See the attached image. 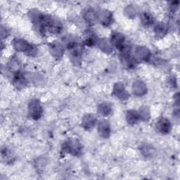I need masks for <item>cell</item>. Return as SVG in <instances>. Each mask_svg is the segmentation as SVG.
<instances>
[{
  "label": "cell",
  "mask_w": 180,
  "mask_h": 180,
  "mask_svg": "<svg viewBox=\"0 0 180 180\" xmlns=\"http://www.w3.org/2000/svg\"><path fill=\"white\" fill-rule=\"evenodd\" d=\"M159 128L160 130L161 131L162 133H166L168 132L170 129V122L166 119H163L160 120L159 122Z\"/></svg>",
  "instance_id": "6da1fadb"
},
{
  "label": "cell",
  "mask_w": 180,
  "mask_h": 180,
  "mask_svg": "<svg viewBox=\"0 0 180 180\" xmlns=\"http://www.w3.org/2000/svg\"><path fill=\"white\" fill-rule=\"evenodd\" d=\"M142 23L144 24L146 26L153 24L154 21L153 17L148 13H143L142 16Z\"/></svg>",
  "instance_id": "7a4b0ae2"
},
{
  "label": "cell",
  "mask_w": 180,
  "mask_h": 180,
  "mask_svg": "<svg viewBox=\"0 0 180 180\" xmlns=\"http://www.w3.org/2000/svg\"><path fill=\"white\" fill-rule=\"evenodd\" d=\"M135 112H134V111L133 112H130L128 114V118H128V119H129V122H135L137 120V119H138L137 114L135 113Z\"/></svg>",
  "instance_id": "3957f363"
}]
</instances>
